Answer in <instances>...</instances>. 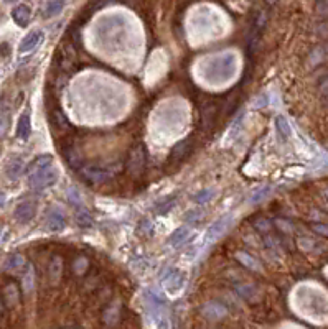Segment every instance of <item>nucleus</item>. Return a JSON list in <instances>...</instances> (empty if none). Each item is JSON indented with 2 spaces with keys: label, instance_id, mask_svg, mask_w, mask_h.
Returning <instances> with one entry per match:
<instances>
[{
  "label": "nucleus",
  "instance_id": "obj_1",
  "mask_svg": "<svg viewBox=\"0 0 328 329\" xmlns=\"http://www.w3.org/2000/svg\"><path fill=\"white\" fill-rule=\"evenodd\" d=\"M121 171V163H89L85 165L79 170L81 176L85 178L88 183H104L111 178H114L117 173Z\"/></svg>",
  "mask_w": 328,
  "mask_h": 329
},
{
  "label": "nucleus",
  "instance_id": "obj_2",
  "mask_svg": "<svg viewBox=\"0 0 328 329\" xmlns=\"http://www.w3.org/2000/svg\"><path fill=\"white\" fill-rule=\"evenodd\" d=\"M145 166H147V150L142 143L135 145L130 150L127 163H125V170L134 178H141L145 173Z\"/></svg>",
  "mask_w": 328,
  "mask_h": 329
},
{
  "label": "nucleus",
  "instance_id": "obj_3",
  "mask_svg": "<svg viewBox=\"0 0 328 329\" xmlns=\"http://www.w3.org/2000/svg\"><path fill=\"white\" fill-rule=\"evenodd\" d=\"M57 180H58V170L54 166H48V168H43V170L30 174L29 185H30L32 190L41 191V190H46V188H50L51 185L57 183Z\"/></svg>",
  "mask_w": 328,
  "mask_h": 329
},
{
  "label": "nucleus",
  "instance_id": "obj_4",
  "mask_svg": "<svg viewBox=\"0 0 328 329\" xmlns=\"http://www.w3.org/2000/svg\"><path fill=\"white\" fill-rule=\"evenodd\" d=\"M267 23V12L266 10H261L259 13L256 15L253 26H251V33L248 37V51L249 53H254L259 46V41H261V35L264 32Z\"/></svg>",
  "mask_w": 328,
  "mask_h": 329
},
{
  "label": "nucleus",
  "instance_id": "obj_5",
  "mask_svg": "<svg viewBox=\"0 0 328 329\" xmlns=\"http://www.w3.org/2000/svg\"><path fill=\"white\" fill-rule=\"evenodd\" d=\"M326 59H328V40H325L322 45L315 46L310 51L309 59H307V66H309L310 69H313V68L320 66V65H323Z\"/></svg>",
  "mask_w": 328,
  "mask_h": 329
},
{
  "label": "nucleus",
  "instance_id": "obj_6",
  "mask_svg": "<svg viewBox=\"0 0 328 329\" xmlns=\"http://www.w3.org/2000/svg\"><path fill=\"white\" fill-rule=\"evenodd\" d=\"M218 115V106L214 102H206L203 107H201V129L205 132H208L209 129L213 127L214 118Z\"/></svg>",
  "mask_w": 328,
  "mask_h": 329
},
{
  "label": "nucleus",
  "instance_id": "obj_7",
  "mask_svg": "<svg viewBox=\"0 0 328 329\" xmlns=\"http://www.w3.org/2000/svg\"><path fill=\"white\" fill-rule=\"evenodd\" d=\"M35 213H37V207H35L33 202L25 201V202H20V204L17 206V209H15V213H13V216H15V219H17L18 222H29V221L33 219Z\"/></svg>",
  "mask_w": 328,
  "mask_h": 329
},
{
  "label": "nucleus",
  "instance_id": "obj_8",
  "mask_svg": "<svg viewBox=\"0 0 328 329\" xmlns=\"http://www.w3.org/2000/svg\"><path fill=\"white\" fill-rule=\"evenodd\" d=\"M41 40H43V32H40V30L30 32L22 40V43H20V51H22V53H29V51L35 50V48L40 45Z\"/></svg>",
  "mask_w": 328,
  "mask_h": 329
},
{
  "label": "nucleus",
  "instance_id": "obj_9",
  "mask_svg": "<svg viewBox=\"0 0 328 329\" xmlns=\"http://www.w3.org/2000/svg\"><path fill=\"white\" fill-rule=\"evenodd\" d=\"M201 313L205 314L208 319H221L226 316V308L223 306L221 303L218 302H209L206 303L203 308H201Z\"/></svg>",
  "mask_w": 328,
  "mask_h": 329
},
{
  "label": "nucleus",
  "instance_id": "obj_10",
  "mask_svg": "<svg viewBox=\"0 0 328 329\" xmlns=\"http://www.w3.org/2000/svg\"><path fill=\"white\" fill-rule=\"evenodd\" d=\"M65 226H66V219H65V216H63V213L58 211V209L50 211L48 219H46L48 230H51V232H60L61 229H65Z\"/></svg>",
  "mask_w": 328,
  "mask_h": 329
},
{
  "label": "nucleus",
  "instance_id": "obj_11",
  "mask_svg": "<svg viewBox=\"0 0 328 329\" xmlns=\"http://www.w3.org/2000/svg\"><path fill=\"white\" fill-rule=\"evenodd\" d=\"M12 17H13V20H15V23L18 26H26V25H29V22H30V18H32L30 7L26 5V4L17 5L15 9L12 10Z\"/></svg>",
  "mask_w": 328,
  "mask_h": 329
},
{
  "label": "nucleus",
  "instance_id": "obj_12",
  "mask_svg": "<svg viewBox=\"0 0 328 329\" xmlns=\"http://www.w3.org/2000/svg\"><path fill=\"white\" fill-rule=\"evenodd\" d=\"M23 267H26V260H25V257L20 254H12L7 257L4 262V270L10 272V274H17V272H20Z\"/></svg>",
  "mask_w": 328,
  "mask_h": 329
},
{
  "label": "nucleus",
  "instance_id": "obj_13",
  "mask_svg": "<svg viewBox=\"0 0 328 329\" xmlns=\"http://www.w3.org/2000/svg\"><path fill=\"white\" fill-rule=\"evenodd\" d=\"M23 171H26V170H25V165H23V160L22 158H12L10 162H9V165H7V168H5L7 178L12 180V181L18 180L20 176H22Z\"/></svg>",
  "mask_w": 328,
  "mask_h": 329
},
{
  "label": "nucleus",
  "instance_id": "obj_14",
  "mask_svg": "<svg viewBox=\"0 0 328 329\" xmlns=\"http://www.w3.org/2000/svg\"><path fill=\"white\" fill-rule=\"evenodd\" d=\"M190 148H192L190 140H183V142L177 143L175 146H173L172 153H170V163H173V165L180 163L181 160H183V158L188 155V152H190Z\"/></svg>",
  "mask_w": 328,
  "mask_h": 329
},
{
  "label": "nucleus",
  "instance_id": "obj_15",
  "mask_svg": "<svg viewBox=\"0 0 328 329\" xmlns=\"http://www.w3.org/2000/svg\"><path fill=\"white\" fill-rule=\"evenodd\" d=\"M2 300L7 306H15L20 302V290L15 283H9L5 285L4 293H2Z\"/></svg>",
  "mask_w": 328,
  "mask_h": 329
},
{
  "label": "nucleus",
  "instance_id": "obj_16",
  "mask_svg": "<svg viewBox=\"0 0 328 329\" xmlns=\"http://www.w3.org/2000/svg\"><path fill=\"white\" fill-rule=\"evenodd\" d=\"M51 163H53V157H51V155H41V157H37L29 166H26V173H29V176H30V174L37 173V171H40V170H43V168L51 166Z\"/></svg>",
  "mask_w": 328,
  "mask_h": 329
},
{
  "label": "nucleus",
  "instance_id": "obj_17",
  "mask_svg": "<svg viewBox=\"0 0 328 329\" xmlns=\"http://www.w3.org/2000/svg\"><path fill=\"white\" fill-rule=\"evenodd\" d=\"M17 137L26 140L30 137V110H25L17 125Z\"/></svg>",
  "mask_w": 328,
  "mask_h": 329
},
{
  "label": "nucleus",
  "instance_id": "obj_18",
  "mask_svg": "<svg viewBox=\"0 0 328 329\" xmlns=\"http://www.w3.org/2000/svg\"><path fill=\"white\" fill-rule=\"evenodd\" d=\"M65 158H66V162L69 163V166L74 168V170H81L83 166V157H81V153L78 152V148H74V146H69V148L65 150Z\"/></svg>",
  "mask_w": 328,
  "mask_h": 329
},
{
  "label": "nucleus",
  "instance_id": "obj_19",
  "mask_svg": "<svg viewBox=\"0 0 328 329\" xmlns=\"http://www.w3.org/2000/svg\"><path fill=\"white\" fill-rule=\"evenodd\" d=\"M61 272H63V262H61V257L54 255L51 258V263H50V270H48V274H50V278L53 283H57L60 277H61Z\"/></svg>",
  "mask_w": 328,
  "mask_h": 329
},
{
  "label": "nucleus",
  "instance_id": "obj_20",
  "mask_svg": "<svg viewBox=\"0 0 328 329\" xmlns=\"http://www.w3.org/2000/svg\"><path fill=\"white\" fill-rule=\"evenodd\" d=\"M229 219H231V216H223V218H221L220 221H216V222L213 224V227L209 229V237H211V239H216V237H220L223 232H225V229L228 227Z\"/></svg>",
  "mask_w": 328,
  "mask_h": 329
},
{
  "label": "nucleus",
  "instance_id": "obj_21",
  "mask_svg": "<svg viewBox=\"0 0 328 329\" xmlns=\"http://www.w3.org/2000/svg\"><path fill=\"white\" fill-rule=\"evenodd\" d=\"M65 9V2H60V0H53V2H46L45 7H43V17L46 18H51L54 15H58V13Z\"/></svg>",
  "mask_w": 328,
  "mask_h": 329
},
{
  "label": "nucleus",
  "instance_id": "obj_22",
  "mask_svg": "<svg viewBox=\"0 0 328 329\" xmlns=\"http://www.w3.org/2000/svg\"><path fill=\"white\" fill-rule=\"evenodd\" d=\"M276 127H277V132H279V135H281L282 138H289L290 137V127H289V122L285 121V118L282 115H279L276 118Z\"/></svg>",
  "mask_w": 328,
  "mask_h": 329
},
{
  "label": "nucleus",
  "instance_id": "obj_23",
  "mask_svg": "<svg viewBox=\"0 0 328 329\" xmlns=\"http://www.w3.org/2000/svg\"><path fill=\"white\" fill-rule=\"evenodd\" d=\"M186 234H188V229H186V227H180V229H177L175 232L172 234L170 239H169V244H170V246H178V244L186 237Z\"/></svg>",
  "mask_w": 328,
  "mask_h": 329
},
{
  "label": "nucleus",
  "instance_id": "obj_24",
  "mask_svg": "<svg viewBox=\"0 0 328 329\" xmlns=\"http://www.w3.org/2000/svg\"><path fill=\"white\" fill-rule=\"evenodd\" d=\"M213 196H214V191L213 190H201L200 193L195 194V202H198V204H205V202H208L209 199H213Z\"/></svg>",
  "mask_w": 328,
  "mask_h": 329
},
{
  "label": "nucleus",
  "instance_id": "obj_25",
  "mask_svg": "<svg viewBox=\"0 0 328 329\" xmlns=\"http://www.w3.org/2000/svg\"><path fill=\"white\" fill-rule=\"evenodd\" d=\"M88 260L85 257H78L74 260V263H73V270H74V274L76 275H83L86 272V268H88Z\"/></svg>",
  "mask_w": 328,
  "mask_h": 329
},
{
  "label": "nucleus",
  "instance_id": "obj_26",
  "mask_svg": "<svg viewBox=\"0 0 328 329\" xmlns=\"http://www.w3.org/2000/svg\"><path fill=\"white\" fill-rule=\"evenodd\" d=\"M66 199L71 202L73 206H81V196H79L76 188H69V190L66 191Z\"/></svg>",
  "mask_w": 328,
  "mask_h": 329
},
{
  "label": "nucleus",
  "instance_id": "obj_27",
  "mask_svg": "<svg viewBox=\"0 0 328 329\" xmlns=\"http://www.w3.org/2000/svg\"><path fill=\"white\" fill-rule=\"evenodd\" d=\"M76 219H78V224H79V226H83V227H88V226H91V222H93L91 214L88 211H85V209H81V211L78 213Z\"/></svg>",
  "mask_w": 328,
  "mask_h": 329
},
{
  "label": "nucleus",
  "instance_id": "obj_28",
  "mask_svg": "<svg viewBox=\"0 0 328 329\" xmlns=\"http://www.w3.org/2000/svg\"><path fill=\"white\" fill-rule=\"evenodd\" d=\"M33 280H35V277H33V268L29 265V270H26V274H25V277H23V290H25V291H32V290H33Z\"/></svg>",
  "mask_w": 328,
  "mask_h": 329
},
{
  "label": "nucleus",
  "instance_id": "obj_29",
  "mask_svg": "<svg viewBox=\"0 0 328 329\" xmlns=\"http://www.w3.org/2000/svg\"><path fill=\"white\" fill-rule=\"evenodd\" d=\"M269 191H270V188L269 186H264V188H261L259 191H256L253 196H251V199H249V202H253V204H256V202H259V201H262L266 196L269 194Z\"/></svg>",
  "mask_w": 328,
  "mask_h": 329
},
{
  "label": "nucleus",
  "instance_id": "obj_30",
  "mask_svg": "<svg viewBox=\"0 0 328 329\" xmlns=\"http://www.w3.org/2000/svg\"><path fill=\"white\" fill-rule=\"evenodd\" d=\"M7 130H9V115L5 110H0V137H4Z\"/></svg>",
  "mask_w": 328,
  "mask_h": 329
},
{
  "label": "nucleus",
  "instance_id": "obj_31",
  "mask_svg": "<svg viewBox=\"0 0 328 329\" xmlns=\"http://www.w3.org/2000/svg\"><path fill=\"white\" fill-rule=\"evenodd\" d=\"M317 13L322 17H328V2H318L317 4Z\"/></svg>",
  "mask_w": 328,
  "mask_h": 329
},
{
  "label": "nucleus",
  "instance_id": "obj_32",
  "mask_svg": "<svg viewBox=\"0 0 328 329\" xmlns=\"http://www.w3.org/2000/svg\"><path fill=\"white\" fill-rule=\"evenodd\" d=\"M238 258H239V260H246V262H244V265H248V267H251V268H257V265L254 263L253 258L248 257L246 254H238Z\"/></svg>",
  "mask_w": 328,
  "mask_h": 329
},
{
  "label": "nucleus",
  "instance_id": "obj_33",
  "mask_svg": "<svg viewBox=\"0 0 328 329\" xmlns=\"http://www.w3.org/2000/svg\"><path fill=\"white\" fill-rule=\"evenodd\" d=\"M317 35L318 37H323L328 40V23H322V25H318L317 28Z\"/></svg>",
  "mask_w": 328,
  "mask_h": 329
},
{
  "label": "nucleus",
  "instance_id": "obj_34",
  "mask_svg": "<svg viewBox=\"0 0 328 329\" xmlns=\"http://www.w3.org/2000/svg\"><path fill=\"white\" fill-rule=\"evenodd\" d=\"M320 91H322V94L328 97V74L325 76V78L322 79V82H320Z\"/></svg>",
  "mask_w": 328,
  "mask_h": 329
},
{
  "label": "nucleus",
  "instance_id": "obj_35",
  "mask_svg": "<svg viewBox=\"0 0 328 329\" xmlns=\"http://www.w3.org/2000/svg\"><path fill=\"white\" fill-rule=\"evenodd\" d=\"M313 229H315L317 232H322V234H326V235H328V229H326V227H322V226H315Z\"/></svg>",
  "mask_w": 328,
  "mask_h": 329
},
{
  "label": "nucleus",
  "instance_id": "obj_36",
  "mask_svg": "<svg viewBox=\"0 0 328 329\" xmlns=\"http://www.w3.org/2000/svg\"><path fill=\"white\" fill-rule=\"evenodd\" d=\"M4 204H5V194L0 193V207H2Z\"/></svg>",
  "mask_w": 328,
  "mask_h": 329
},
{
  "label": "nucleus",
  "instance_id": "obj_37",
  "mask_svg": "<svg viewBox=\"0 0 328 329\" xmlns=\"http://www.w3.org/2000/svg\"><path fill=\"white\" fill-rule=\"evenodd\" d=\"M2 311H4V300L0 298V314H2Z\"/></svg>",
  "mask_w": 328,
  "mask_h": 329
}]
</instances>
